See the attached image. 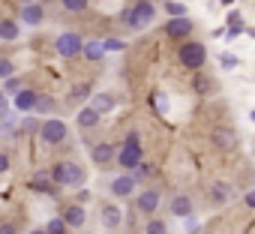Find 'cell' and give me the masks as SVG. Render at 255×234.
<instances>
[{
    "instance_id": "cell-1",
    "label": "cell",
    "mask_w": 255,
    "mask_h": 234,
    "mask_svg": "<svg viewBox=\"0 0 255 234\" xmlns=\"http://www.w3.org/2000/svg\"><path fill=\"white\" fill-rule=\"evenodd\" d=\"M120 21H123L126 30H132V33L147 30L156 21V3H153V0H135V3L120 15Z\"/></svg>"
},
{
    "instance_id": "cell-2",
    "label": "cell",
    "mask_w": 255,
    "mask_h": 234,
    "mask_svg": "<svg viewBox=\"0 0 255 234\" xmlns=\"http://www.w3.org/2000/svg\"><path fill=\"white\" fill-rule=\"evenodd\" d=\"M144 162V150H141V138H138V132H129L123 138V144H120V150H117V168L120 171H135L138 165Z\"/></svg>"
},
{
    "instance_id": "cell-3",
    "label": "cell",
    "mask_w": 255,
    "mask_h": 234,
    "mask_svg": "<svg viewBox=\"0 0 255 234\" xmlns=\"http://www.w3.org/2000/svg\"><path fill=\"white\" fill-rule=\"evenodd\" d=\"M177 63H180L183 69H189V72H198V69L207 63V45L198 42V39L180 42V48H177Z\"/></svg>"
},
{
    "instance_id": "cell-4",
    "label": "cell",
    "mask_w": 255,
    "mask_h": 234,
    "mask_svg": "<svg viewBox=\"0 0 255 234\" xmlns=\"http://www.w3.org/2000/svg\"><path fill=\"white\" fill-rule=\"evenodd\" d=\"M51 177L57 186H81L84 183V165L78 162H54Z\"/></svg>"
},
{
    "instance_id": "cell-5",
    "label": "cell",
    "mask_w": 255,
    "mask_h": 234,
    "mask_svg": "<svg viewBox=\"0 0 255 234\" xmlns=\"http://www.w3.org/2000/svg\"><path fill=\"white\" fill-rule=\"evenodd\" d=\"M66 135H69V129H66V123L60 120V117H48V120H42L39 123V138L45 141V144H63L66 141Z\"/></svg>"
},
{
    "instance_id": "cell-6",
    "label": "cell",
    "mask_w": 255,
    "mask_h": 234,
    "mask_svg": "<svg viewBox=\"0 0 255 234\" xmlns=\"http://www.w3.org/2000/svg\"><path fill=\"white\" fill-rule=\"evenodd\" d=\"M54 51H57L60 57H78V54L84 51V39H81V33H72V30L60 33V36L54 39Z\"/></svg>"
},
{
    "instance_id": "cell-7",
    "label": "cell",
    "mask_w": 255,
    "mask_h": 234,
    "mask_svg": "<svg viewBox=\"0 0 255 234\" xmlns=\"http://www.w3.org/2000/svg\"><path fill=\"white\" fill-rule=\"evenodd\" d=\"M192 30H195V24L183 15V18H168L165 21V36L168 39H174V42H186L189 36H192Z\"/></svg>"
},
{
    "instance_id": "cell-8",
    "label": "cell",
    "mask_w": 255,
    "mask_h": 234,
    "mask_svg": "<svg viewBox=\"0 0 255 234\" xmlns=\"http://www.w3.org/2000/svg\"><path fill=\"white\" fill-rule=\"evenodd\" d=\"M117 144H111V141H99V144H93L90 147V159H93V165H102V168H108V165H114L117 162Z\"/></svg>"
},
{
    "instance_id": "cell-9",
    "label": "cell",
    "mask_w": 255,
    "mask_h": 234,
    "mask_svg": "<svg viewBox=\"0 0 255 234\" xmlns=\"http://www.w3.org/2000/svg\"><path fill=\"white\" fill-rule=\"evenodd\" d=\"M135 186H138V177H135L132 171H123L120 177H114V180H111V186H108V192H111L114 198H129Z\"/></svg>"
},
{
    "instance_id": "cell-10",
    "label": "cell",
    "mask_w": 255,
    "mask_h": 234,
    "mask_svg": "<svg viewBox=\"0 0 255 234\" xmlns=\"http://www.w3.org/2000/svg\"><path fill=\"white\" fill-rule=\"evenodd\" d=\"M159 204H162V192H159L156 186H147V189H141V192L135 195V207H138L141 213H156Z\"/></svg>"
},
{
    "instance_id": "cell-11",
    "label": "cell",
    "mask_w": 255,
    "mask_h": 234,
    "mask_svg": "<svg viewBox=\"0 0 255 234\" xmlns=\"http://www.w3.org/2000/svg\"><path fill=\"white\" fill-rule=\"evenodd\" d=\"M210 141L216 144V150H234L237 147V132L228 129V126H219V129H213Z\"/></svg>"
},
{
    "instance_id": "cell-12",
    "label": "cell",
    "mask_w": 255,
    "mask_h": 234,
    "mask_svg": "<svg viewBox=\"0 0 255 234\" xmlns=\"http://www.w3.org/2000/svg\"><path fill=\"white\" fill-rule=\"evenodd\" d=\"M192 93H198V96H213V93H216V78L198 69L195 78H192Z\"/></svg>"
},
{
    "instance_id": "cell-13",
    "label": "cell",
    "mask_w": 255,
    "mask_h": 234,
    "mask_svg": "<svg viewBox=\"0 0 255 234\" xmlns=\"http://www.w3.org/2000/svg\"><path fill=\"white\" fill-rule=\"evenodd\" d=\"M21 21L24 24H30V27H39L42 21H45V6L39 3H27V6H21Z\"/></svg>"
},
{
    "instance_id": "cell-14",
    "label": "cell",
    "mask_w": 255,
    "mask_h": 234,
    "mask_svg": "<svg viewBox=\"0 0 255 234\" xmlns=\"http://www.w3.org/2000/svg\"><path fill=\"white\" fill-rule=\"evenodd\" d=\"M99 120H102V114H99L93 105H84V108H78V114H75V123H78L81 129H93V126H99Z\"/></svg>"
},
{
    "instance_id": "cell-15",
    "label": "cell",
    "mask_w": 255,
    "mask_h": 234,
    "mask_svg": "<svg viewBox=\"0 0 255 234\" xmlns=\"http://www.w3.org/2000/svg\"><path fill=\"white\" fill-rule=\"evenodd\" d=\"M30 186H33V192H42V195H54V189H57L51 171H36L33 180H30Z\"/></svg>"
},
{
    "instance_id": "cell-16",
    "label": "cell",
    "mask_w": 255,
    "mask_h": 234,
    "mask_svg": "<svg viewBox=\"0 0 255 234\" xmlns=\"http://www.w3.org/2000/svg\"><path fill=\"white\" fill-rule=\"evenodd\" d=\"M168 210H171V216H177V219H189V216H192V198H189V195H174V198L168 201Z\"/></svg>"
},
{
    "instance_id": "cell-17",
    "label": "cell",
    "mask_w": 255,
    "mask_h": 234,
    "mask_svg": "<svg viewBox=\"0 0 255 234\" xmlns=\"http://www.w3.org/2000/svg\"><path fill=\"white\" fill-rule=\"evenodd\" d=\"M63 219H66L69 228H81V225L87 222V210H84V204H69V207L63 210Z\"/></svg>"
},
{
    "instance_id": "cell-18",
    "label": "cell",
    "mask_w": 255,
    "mask_h": 234,
    "mask_svg": "<svg viewBox=\"0 0 255 234\" xmlns=\"http://www.w3.org/2000/svg\"><path fill=\"white\" fill-rule=\"evenodd\" d=\"M36 99H39V93L33 87H24L21 93H15V108L18 111H33L36 108Z\"/></svg>"
},
{
    "instance_id": "cell-19",
    "label": "cell",
    "mask_w": 255,
    "mask_h": 234,
    "mask_svg": "<svg viewBox=\"0 0 255 234\" xmlns=\"http://www.w3.org/2000/svg\"><path fill=\"white\" fill-rule=\"evenodd\" d=\"M120 222H123L120 207H117V204H105V207H102V225H105L108 231H114V228H120Z\"/></svg>"
},
{
    "instance_id": "cell-20",
    "label": "cell",
    "mask_w": 255,
    "mask_h": 234,
    "mask_svg": "<svg viewBox=\"0 0 255 234\" xmlns=\"http://www.w3.org/2000/svg\"><path fill=\"white\" fill-rule=\"evenodd\" d=\"M90 105H93L99 114H105V111H114L117 96H114V93H108V90H105V93H93V102H90Z\"/></svg>"
},
{
    "instance_id": "cell-21",
    "label": "cell",
    "mask_w": 255,
    "mask_h": 234,
    "mask_svg": "<svg viewBox=\"0 0 255 234\" xmlns=\"http://www.w3.org/2000/svg\"><path fill=\"white\" fill-rule=\"evenodd\" d=\"M231 195H234L231 183H222V180H219V183H213V186H210V201H213V204H225Z\"/></svg>"
},
{
    "instance_id": "cell-22",
    "label": "cell",
    "mask_w": 255,
    "mask_h": 234,
    "mask_svg": "<svg viewBox=\"0 0 255 234\" xmlns=\"http://www.w3.org/2000/svg\"><path fill=\"white\" fill-rule=\"evenodd\" d=\"M0 39H3V42H15L18 39V21L0 18Z\"/></svg>"
},
{
    "instance_id": "cell-23",
    "label": "cell",
    "mask_w": 255,
    "mask_h": 234,
    "mask_svg": "<svg viewBox=\"0 0 255 234\" xmlns=\"http://www.w3.org/2000/svg\"><path fill=\"white\" fill-rule=\"evenodd\" d=\"M84 60H90V63H96V60H102L105 57V45L102 42H96V39H90V42H84Z\"/></svg>"
},
{
    "instance_id": "cell-24",
    "label": "cell",
    "mask_w": 255,
    "mask_h": 234,
    "mask_svg": "<svg viewBox=\"0 0 255 234\" xmlns=\"http://www.w3.org/2000/svg\"><path fill=\"white\" fill-rule=\"evenodd\" d=\"M54 105H57V102H54V96L39 93V99H36V108H33V111H36V114H51V111H54Z\"/></svg>"
},
{
    "instance_id": "cell-25",
    "label": "cell",
    "mask_w": 255,
    "mask_h": 234,
    "mask_svg": "<svg viewBox=\"0 0 255 234\" xmlns=\"http://www.w3.org/2000/svg\"><path fill=\"white\" fill-rule=\"evenodd\" d=\"M60 6H63L66 12H84V9L90 6V0H60Z\"/></svg>"
},
{
    "instance_id": "cell-26",
    "label": "cell",
    "mask_w": 255,
    "mask_h": 234,
    "mask_svg": "<svg viewBox=\"0 0 255 234\" xmlns=\"http://www.w3.org/2000/svg\"><path fill=\"white\" fill-rule=\"evenodd\" d=\"M21 90H24V81H21L18 75H12V78L3 81V93H12V96H15V93H21Z\"/></svg>"
},
{
    "instance_id": "cell-27",
    "label": "cell",
    "mask_w": 255,
    "mask_h": 234,
    "mask_svg": "<svg viewBox=\"0 0 255 234\" xmlns=\"http://www.w3.org/2000/svg\"><path fill=\"white\" fill-rule=\"evenodd\" d=\"M45 231H48V234H66V231H69V225H66V219H63V216H57V219H51V222L45 225Z\"/></svg>"
},
{
    "instance_id": "cell-28",
    "label": "cell",
    "mask_w": 255,
    "mask_h": 234,
    "mask_svg": "<svg viewBox=\"0 0 255 234\" xmlns=\"http://www.w3.org/2000/svg\"><path fill=\"white\" fill-rule=\"evenodd\" d=\"M87 96H90V84H75L72 93H69V102H81V99H87Z\"/></svg>"
},
{
    "instance_id": "cell-29",
    "label": "cell",
    "mask_w": 255,
    "mask_h": 234,
    "mask_svg": "<svg viewBox=\"0 0 255 234\" xmlns=\"http://www.w3.org/2000/svg\"><path fill=\"white\" fill-rule=\"evenodd\" d=\"M165 12H168L171 18H183V15H186V6L177 3V0H168V3H165Z\"/></svg>"
},
{
    "instance_id": "cell-30",
    "label": "cell",
    "mask_w": 255,
    "mask_h": 234,
    "mask_svg": "<svg viewBox=\"0 0 255 234\" xmlns=\"http://www.w3.org/2000/svg\"><path fill=\"white\" fill-rule=\"evenodd\" d=\"M144 231L147 234H168V225H165V219H150Z\"/></svg>"
},
{
    "instance_id": "cell-31",
    "label": "cell",
    "mask_w": 255,
    "mask_h": 234,
    "mask_svg": "<svg viewBox=\"0 0 255 234\" xmlns=\"http://www.w3.org/2000/svg\"><path fill=\"white\" fill-rule=\"evenodd\" d=\"M12 75H15V66H12V60H9V57H0V78L6 81V78H12Z\"/></svg>"
},
{
    "instance_id": "cell-32",
    "label": "cell",
    "mask_w": 255,
    "mask_h": 234,
    "mask_svg": "<svg viewBox=\"0 0 255 234\" xmlns=\"http://www.w3.org/2000/svg\"><path fill=\"white\" fill-rule=\"evenodd\" d=\"M153 108H159V114H168V96L162 90L153 93Z\"/></svg>"
},
{
    "instance_id": "cell-33",
    "label": "cell",
    "mask_w": 255,
    "mask_h": 234,
    "mask_svg": "<svg viewBox=\"0 0 255 234\" xmlns=\"http://www.w3.org/2000/svg\"><path fill=\"white\" fill-rule=\"evenodd\" d=\"M102 45H105V51H123V48H126V42H123V39H117V36L102 39Z\"/></svg>"
},
{
    "instance_id": "cell-34",
    "label": "cell",
    "mask_w": 255,
    "mask_h": 234,
    "mask_svg": "<svg viewBox=\"0 0 255 234\" xmlns=\"http://www.w3.org/2000/svg\"><path fill=\"white\" fill-rule=\"evenodd\" d=\"M219 66H222V69H234V66H240V60H237L234 54L222 51V54H219Z\"/></svg>"
},
{
    "instance_id": "cell-35",
    "label": "cell",
    "mask_w": 255,
    "mask_h": 234,
    "mask_svg": "<svg viewBox=\"0 0 255 234\" xmlns=\"http://www.w3.org/2000/svg\"><path fill=\"white\" fill-rule=\"evenodd\" d=\"M132 174H135V177H138V183H141V180L153 177V165H150V162H141V165H138V168H135Z\"/></svg>"
},
{
    "instance_id": "cell-36",
    "label": "cell",
    "mask_w": 255,
    "mask_h": 234,
    "mask_svg": "<svg viewBox=\"0 0 255 234\" xmlns=\"http://www.w3.org/2000/svg\"><path fill=\"white\" fill-rule=\"evenodd\" d=\"M9 162H12L9 153H6V150H0V174H6V171H9Z\"/></svg>"
},
{
    "instance_id": "cell-37",
    "label": "cell",
    "mask_w": 255,
    "mask_h": 234,
    "mask_svg": "<svg viewBox=\"0 0 255 234\" xmlns=\"http://www.w3.org/2000/svg\"><path fill=\"white\" fill-rule=\"evenodd\" d=\"M6 111H9V105H6V93L0 90V117H6Z\"/></svg>"
},
{
    "instance_id": "cell-38",
    "label": "cell",
    "mask_w": 255,
    "mask_h": 234,
    "mask_svg": "<svg viewBox=\"0 0 255 234\" xmlns=\"http://www.w3.org/2000/svg\"><path fill=\"white\" fill-rule=\"evenodd\" d=\"M243 201H246V207H252V210H255V189H252V192H246V195H243Z\"/></svg>"
},
{
    "instance_id": "cell-39",
    "label": "cell",
    "mask_w": 255,
    "mask_h": 234,
    "mask_svg": "<svg viewBox=\"0 0 255 234\" xmlns=\"http://www.w3.org/2000/svg\"><path fill=\"white\" fill-rule=\"evenodd\" d=\"M0 234H15V225H0Z\"/></svg>"
},
{
    "instance_id": "cell-40",
    "label": "cell",
    "mask_w": 255,
    "mask_h": 234,
    "mask_svg": "<svg viewBox=\"0 0 255 234\" xmlns=\"http://www.w3.org/2000/svg\"><path fill=\"white\" fill-rule=\"evenodd\" d=\"M87 198H90V192H87V189H81V192H78V204H84Z\"/></svg>"
},
{
    "instance_id": "cell-41",
    "label": "cell",
    "mask_w": 255,
    "mask_h": 234,
    "mask_svg": "<svg viewBox=\"0 0 255 234\" xmlns=\"http://www.w3.org/2000/svg\"><path fill=\"white\" fill-rule=\"evenodd\" d=\"M30 234H48V231H45V228H33Z\"/></svg>"
},
{
    "instance_id": "cell-42",
    "label": "cell",
    "mask_w": 255,
    "mask_h": 234,
    "mask_svg": "<svg viewBox=\"0 0 255 234\" xmlns=\"http://www.w3.org/2000/svg\"><path fill=\"white\" fill-rule=\"evenodd\" d=\"M18 3H21V6H27V3H36V0H18Z\"/></svg>"
},
{
    "instance_id": "cell-43",
    "label": "cell",
    "mask_w": 255,
    "mask_h": 234,
    "mask_svg": "<svg viewBox=\"0 0 255 234\" xmlns=\"http://www.w3.org/2000/svg\"><path fill=\"white\" fill-rule=\"evenodd\" d=\"M231 3H234V0H222V6H231Z\"/></svg>"
},
{
    "instance_id": "cell-44",
    "label": "cell",
    "mask_w": 255,
    "mask_h": 234,
    "mask_svg": "<svg viewBox=\"0 0 255 234\" xmlns=\"http://www.w3.org/2000/svg\"><path fill=\"white\" fill-rule=\"evenodd\" d=\"M249 117H252V123H255V111H252V114H249Z\"/></svg>"
},
{
    "instance_id": "cell-45",
    "label": "cell",
    "mask_w": 255,
    "mask_h": 234,
    "mask_svg": "<svg viewBox=\"0 0 255 234\" xmlns=\"http://www.w3.org/2000/svg\"><path fill=\"white\" fill-rule=\"evenodd\" d=\"M249 36H255V30H249Z\"/></svg>"
}]
</instances>
